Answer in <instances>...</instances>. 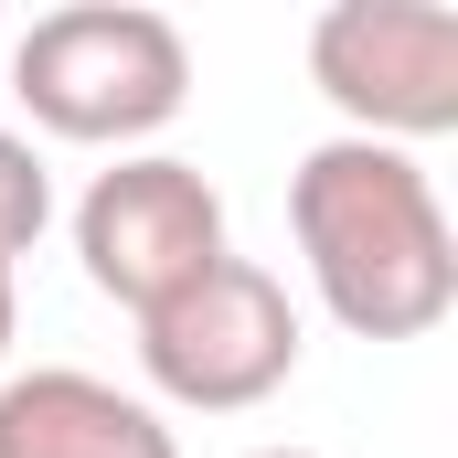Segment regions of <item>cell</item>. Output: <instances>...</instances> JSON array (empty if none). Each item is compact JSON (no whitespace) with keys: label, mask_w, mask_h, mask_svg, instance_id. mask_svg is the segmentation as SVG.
Masks as SVG:
<instances>
[{"label":"cell","mask_w":458,"mask_h":458,"mask_svg":"<svg viewBox=\"0 0 458 458\" xmlns=\"http://www.w3.org/2000/svg\"><path fill=\"white\" fill-rule=\"evenodd\" d=\"M139 373L192 416H245L299 373V299L256 256H225L214 277L139 320Z\"/></svg>","instance_id":"obj_4"},{"label":"cell","mask_w":458,"mask_h":458,"mask_svg":"<svg viewBox=\"0 0 458 458\" xmlns=\"http://www.w3.org/2000/svg\"><path fill=\"white\" fill-rule=\"evenodd\" d=\"M245 458H320V448H245Z\"/></svg>","instance_id":"obj_9"},{"label":"cell","mask_w":458,"mask_h":458,"mask_svg":"<svg viewBox=\"0 0 458 458\" xmlns=\"http://www.w3.org/2000/svg\"><path fill=\"white\" fill-rule=\"evenodd\" d=\"M54 225V182H43V149L21 139V128H0V267L11 256H32Z\"/></svg>","instance_id":"obj_7"},{"label":"cell","mask_w":458,"mask_h":458,"mask_svg":"<svg viewBox=\"0 0 458 458\" xmlns=\"http://www.w3.org/2000/svg\"><path fill=\"white\" fill-rule=\"evenodd\" d=\"M310 86L352 117L342 139H448L458 128V11L437 0H331L310 21Z\"/></svg>","instance_id":"obj_5"},{"label":"cell","mask_w":458,"mask_h":458,"mask_svg":"<svg viewBox=\"0 0 458 458\" xmlns=\"http://www.w3.org/2000/svg\"><path fill=\"white\" fill-rule=\"evenodd\" d=\"M288 234L310 256L320 310L352 342H427L458 310V234L416 149L384 139H320L288 171Z\"/></svg>","instance_id":"obj_1"},{"label":"cell","mask_w":458,"mask_h":458,"mask_svg":"<svg viewBox=\"0 0 458 458\" xmlns=\"http://www.w3.org/2000/svg\"><path fill=\"white\" fill-rule=\"evenodd\" d=\"M0 458H182V437L160 427V405L117 394L107 373L32 362L0 384Z\"/></svg>","instance_id":"obj_6"},{"label":"cell","mask_w":458,"mask_h":458,"mask_svg":"<svg viewBox=\"0 0 458 458\" xmlns=\"http://www.w3.org/2000/svg\"><path fill=\"white\" fill-rule=\"evenodd\" d=\"M11 97L43 139H75V149H128L149 128H171L192 97V43L171 11H139V0H75V11H43L21 43H11Z\"/></svg>","instance_id":"obj_2"},{"label":"cell","mask_w":458,"mask_h":458,"mask_svg":"<svg viewBox=\"0 0 458 458\" xmlns=\"http://www.w3.org/2000/svg\"><path fill=\"white\" fill-rule=\"evenodd\" d=\"M11 331H21V277L0 267V362H11Z\"/></svg>","instance_id":"obj_8"},{"label":"cell","mask_w":458,"mask_h":458,"mask_svg":"<svg viewBox=\"0 0 458 458\" xmlns=\"http://www.w3.org/2000/svg\"><path fill=\"white\" fill-rule=\"evenodd\" d=\"M75 256H86V288L117 299L128 320H149V310H171L192 277H214L234 245H225V192L192 171V160H171V149H139V160H117L86 182V203H75Z\"/></svg>","instance_id":"obj_3"}]
</instances>
